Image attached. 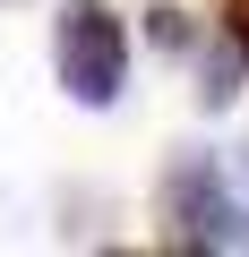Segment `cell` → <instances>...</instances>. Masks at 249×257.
I'll return each mask as SVG.
<instances>
[{
  "instance_id": "7a4b0ae2",
  "label": "cell",
  "mask_w": 249,
  "mask_h": 257,
  "mask_svg": "<svg viewBox=\"0 0 249 257\" xmlns=\"http://www.w3.org/2000/svg\"><path fill=\"white\" fill-rule=\"evenodd\" d=\"M163 223H172V248H232V240H249L240 206L223 197L215 155H172V172H163Z\"/></svg>"
},
{
  "instance_id": "5b68a950",
  "label": "cell",
  "mask_w": 249,
  "mask_h": 257,
  "mask_svg": "<svg viewBox=\"0 0 249 257\" xmlns=\"http://www.w3.org/2000/svg\"><path fill=\"white\" fill-rule=\"evenodd\" d=\"M215 9H223V43L249 60V0H215Z\"/></svg>"
},
{
  "instance_id": "277c9868",
  "label": "cell",
  "mask_w": 249,
  "mask_h": 257,
  "mask_svg": "<svg viewBox=\"0 0 249 257\" xmlns=\"http://www.w3.org/2000/svg\"><path fill=\"white\" fill-rule=\"evenodd\" d=\"M155 43H163V52H189V43H198V26H189L181 9H155Z\"/></svg>"
},
{
  "instance_id": "6da1fadb",
  "label": "cell",
  "mask_w": 249,
  "mask_h": 257,
  "mask_svg": "<svg viewBox=\"0 0 249 257\" xmlns=\"http://www.w3.org/2000/svg\"><path fill=\"white\" fill-rule=\"evenodd\" d=\"M52 69H60V86H69L86 111L120 103V86H129V26H120V9L69 0L60 26H52Z\"/></svg>"
},
{
  "instance_id": "3957f363",
  "label": "cell",
  "mask_w": 249,
  "mask_h": 257,
  "mask_svg": "<svg viewBox=\"0 0 249 257\" xmlns=\"http://www.w3.org/2000/svg\"><path fill=\"white\" fill-rule=\"evenodd\" d=\"M198 94H206V103H215V111H223V103H232V94H240V52H223V60H215V69H206V86H198Z\"/></svg>"
}]
</instances>
